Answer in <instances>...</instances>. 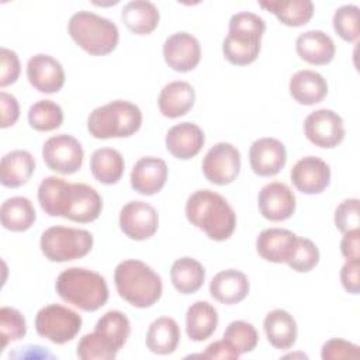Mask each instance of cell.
<instances>
[{
  "label": "cell",
  "mask_w": 360,
  "mask_h": 360,
  "mask_svg": "<svg viewBox=\"0 0 360 360\" xmlns=\"http://www.w3.org/2000/svg\"><path fill=\"white\" fill-rule=\"evenodd\" d=\"M287 162V150L276 138H259L249 149V163L255 174L260 177L276 176Z\"/></svg>",
  "instance_id": "18"
},
{
  "label": "cell",
  "mask_w": 360,
  "mask_h": 360,
  "mask_svg": "<svg viewBox=\"0 0 360 360\" xmlns=\"http://www.w3.org/2000/svg\"><path fill=\"white\" fill-rule=\"evenodd\" d=\"M319 263V249L308 238H297L294 252L287 264L298 273H308Z\"/></svg>",
  "instance_id": "41"
},
{
  "label": "cell",
  "mask_w": 360,
  "mask_h": 360,
  "mask_svg": "<svg viewBox=\"0 0 360 360\" xmlns=\"http://www.w3.org/2000/svg\"><path fill=\"white\" fill-rule=\"evenodd\" d=\"M201 169L210 183L226 186L240 172V153L232 143L218 142L202 158Z\"/></svg>",
  "instance_id": "11"
},
{
  "label": "cell",
  "mask_w": 360,
  "mask_h": 360,
  "mask_svg": "<svg viewBox=\"0 0 360 360\" xmlns=\"http://www.w3.org/2000/svg\"><path fill=\"white\" fill-rule=\"evenodd\" d=\"M250 290L249 278L236 269H226L217 273L210 283V294L221 304L233 305L243 301Z\"/></svg>",
  "instance_id": "22"
},
{
  "label": "cell",
  "mask_w": 360,
  "mask_h": 360,
  "mask_svg": "<svg viewBox=\"0 0 360 360\" xmlns=\"http://www.w3.org/2000/svg\"><path fill=\"white\" fill-rule=\"evenodd\" d=\"M297 235L283 228H267L256 239L259 256L271 263H287L294 252Z\"/></svg>",
  "instance_id": "21"
},
{
  "label": "cell",
  "mask_w": 360,
  "mask_h": 360,
  "mask_svg": "<svg viewBox=\"0 0 360 360\" xmlns=\"http://www.w3.org/2000/svg\"><path fill=\"white\" fill-rule=\"evenodd\" d=\"M142 125L138 105L127 100H114L94 108L87 118V131L96 139L128 138Z\"/></svg>",
  "instance_id": "7"
},
{
  "label": "cell",
  "mask_w": 360,
  "mask_h": 360,
  "mask_svg": "<svg viewBox=\"0 0 360 360\" xmlns=\"http://www.w3.org/2000/svg\"><path fill=\"white\" fill-rule=\"evenodd\" d=\"M120 350L103 333L93 330L77 343L76 354L82 360H112Z\"/></svg>",
  "instance_id": "36"
},
{
  "label": "cell",
  "mask_w": 360,
  "mask_h": 360,
  "mask_svg": "<svg viewBox=\"0 0 360 360\" xmlns=\"http://www.w3.org/2000/svg\"><path fill=\"white\" fill-rule=\"evenodd\" d=\"M84 152L80 142L68 134L53 135L42 146V159L48 169L60 174H73L83 165Z\"/></svg>",
  "instance_id": "10"
},
{
  "label": "cell",
  "mask_w": 360,
  "mask_h": 360,
  "mask_svg": "<svg viewBox=\"0 0 360 360\" xmlns=\"http://www.w3.org/2000/svg\"><path fill=\"white\" fill-rule=\"evenodd\" d=\"M0 105H1V128H8L14 125L20 117V105L17 98L13 94L6 91L0 93Z\"/></svg>",
  "instance_id": "46"
},
{
  "label": "cell",
  "mask_w": 360,
  "mask_h": 360,
  "mask_svg": "<svg viewBox=\"0 0 360 360\" xmlns=\"http://www.w3.org/2000/svg\"><path fill=\"white\" fill-rule=\"evenodd\" d=\"M298 56L309 65H328L336 53L333 39L321 30L305 31L295 41Z\"/></svg>",
  "instance_id": "23"
},
{
  "label": "cell",
  "mask_w": 360,
  "mask_h": 360,
  "mask_svg": "<svg viewBox=\"0 0 360 360\" xmlns=\"http://www.w3.org/2000/svg\"><path fill=\"white\" fill-rule=\"evenodd\" d=\"M340 252L346 259H359L360 256V231H349L343 233L340 240Z\"/></svg>",
  "instance_id": "48"
},
{
  "label": "cell",
  "mask_w": 360,
  "mask_h": 360,
  "mask_svg": "<svg viewBox=\"0 0 360 360\" xmlns=\"http://www.w3.org/2000/svg\"><path fill=\"white\" fill-rule=\"evenodd\" d=\"M360 356L359 346L339 338L326 340L321 349V357L323 360H339V359H357Z\"/></svg>",
  "instance_id": "43"
},
{
  "label": "cell",
  "mask_w": 360,
  "mask_h": 360,
  "mask_svg": "<svg viewBox=\"0 0 360 360\" xmlns=\"http://www.w3.org/2000/svg\"><path fill=\"white\" fill-rule=\"evenodd\" d=\"M359 202L360 201L357 198H346L336 207L333 219H335L336 228L342 233L359 229V225H360Z\"/></svg>",
  "instance_id": "42"
},
{
  "label": "cell",
  "mask_w": 360,
  "mask_h": 360,
  "mask_svg": "<svg viewBox=\"0 0 360 360\" xmlns=\"http://www.w3.org/2000/svg\"><path fill=\"white\" fill-rule=\"evenodd\" d=\"M170 280L180 294H193L202 287L205 269L198 260L184 256L173 262L170 267Z\"/></svg>",
  "instance_id": "34"
},
{
  "label": "cell",
  "mask_w": 360,
  "mask_h": 360,
  "mask_svg": "<svg viewBox=\"0 0 360 360\" xmlns=\"http://www.w3.org/2000/svg\"><path fill=\"white\" fill-rule=\"evenodd\" d=\"M218 326V312L207 301H195L186 312V333L194 342L208 339Z\"/></svg>",
  "instance_id": "29"
},
{
  "label": "cell",
  "mask_w": 360,
  "mask_h": 360,
  "mask_svg": "<svg viewBox=\"0 0 360 360\" xmlns=\"http://www.w3.org/2000/svg\"><path fill=\"white\" fill-rule=\"evenodd\" d=\"M0 219L3 228L11 232L28 231L35 219L37 212L32 202L27 197H11L7 198L0 208Z\"/></svg>",
  "instance_id": "33"
},
{
  "label": "cell",
  "mask_w": 360,
  "mask_h": 360,
  "mask_svg": "<svg viewBox=\"0 0 360 360\" xmlns=\"http://www.w3.org/2000/svg\"><path fill=\"white\" fill-rule=\"evenodd\" d=\"M38 202L48 215L80 224L96 221L103 210V200L96 188L84 183H68L56 176H48L39 183Z\"/></svg>",
  "instance_id": "1"
},
{
  "label": "cell",
  "mask_w": 360,
  "mask_h": 360,
  "mask_svg": "<svg viewBox=\"0 0 360 360\" xmlns=\"http://www.w3.org/2000/svg\"><path fill=\"white\" fill-rule=\"evenodd\" d=\"M205 142L202 129L194 122H180L173 125L166 134V149L180 160H188L200 153Z\"/></svg>",
  "instance_id": "20"
},
{
  "label": "cell",
  "mask_w": 360,
  "mask_h": 360,
  "mask_svg": "<svg viewBox=\"0 0 360 360\" xmlns=\"http://www.w3.org/2000/svg\"><path fill=\"white\" fill-rule=\"evenodd\" d=\"M27 333V322L24 315L11 307H1L0 309V336L1 347L4 349L10 342L20 340Z\"/></svg>",
  "instance_id": "39"
},
{
  "label": "cell",
  "mask_w": 360,
  "mask_h": 360,
  "mask_svg": "<svg viewBox=\"0 0 360 360\" xmlns=\"http://www.w3.org/2000/svg\"><path fill=\"white\" fill-rule=\"evenodd\" d=\"M180 342V328L170 316H160L155 319L146 332V347L155 354L173 353Z\"/></svg>",
  "instance_id": "30"
},
{
  "label": "cell",
  "mask_w": 360,
  "mask_h": 360,
  "mask_svg": "<svg viewBox=\"0 0 360 360\" xmlns=\"http://www.w3.org/2000/svg\"><path fill=\"white\" fill-rule=\"evenodd\" d=\"M290 177L298 191L321 194L330 183V167L318 156H305L292 166Z\"/></svg>",
  "instance_id": "15"
},
{
  "label": "cell",
  "mask_w": 360,
  "mask_h": 360,
  "mask_svg": "<svg viewBox=\"0 0 360 360\" xmlns=\"http://www.w3.org/2000/svg\"><path fill=\"white\" fill-rule=\"evenodd\" d=\"M68 32L79 48L94 56L112 52L120 39L118 27L93 11L80 10L68 22Z\"/></svg>",
  "instance_id": "6"
},
{
  "label": "cell",
  "mask_w": 360,
  "mask_h": 360,
  "mask_svg": "<svg viewBox=\"0 0 360 360\" xmlns=\"http://www.w3.org/2000/svg\"><path fill=\"white\" fill-rule=\"evenodd\" d=\"M340 281L343 288L357 295L360 292V262L359 259H347L340 269Z\"/></svg>",
  "instance_id": "45"
},
{
  "label": "cell",
  "mask_w": 360,
  "mask_h": 360,
  "mask_svg": "<svg viewBox=\"0 0 360 360\" xmlns=\"http://www.w3.org/2000/svg\"><path fill=\"white\" fill-rule=\"evenodd\" d=\"M122 155L112 148H98L91 153L90 172L101 184H115L124 174Z\"/></svg>",
  "instance_id": "32"
},
{
  "label": "cell",
  "mask_w": 360,
  "mask_h": 360,
  "mask_svg": "<svg viewBox=\"0 0 360 360\" xmlns=\"http://www.w3.org/2000/svg\"><path fill=\"white\" fill-rule=\"evenodd\" d=\"M82 329V316L60 304H49L41 308L35 316V330L41 338L55 345L70 342Z\"/></svg>",
  "instance_id": "9"
},
{
  "label": "cell",
  "mask_w": 360,
  "mask_h": 360,
  "mask_svg": "<svg viewBox=\"0 0 360 360\" xmlns=\"http://www.w3.org/2000/svg\"><path fill=\"white\" fill-rule=\"evenodd\" d=\"M55 290L65 302L86 312L100 309L110 295L105 278L83 267L63 270L55 281Z\"/></svg>",
  "instance_id": "4"
},
{
  "label": "cell",
  "mask_w": 360,
  "mask_h": 360,
  "mask_svg": "<svg viewBox=\"0 0 360 360\" xmlns=\"http://www.w3.org/2000/svg\"><path fill=\"white\" fill-rule=\"evenodd\" d=\"M263 328L269 343L274 349L287 350L292 347L297 340V322L285 309L270 311L264 318Z\"/></svg>",
  "instance_id": "28"
},
{
  "label": "cell",
  "mask_w": 360,
  "mask_h": 360,
  "mask_svg": "<svg viewBox=\"0 0 360 360\" xmlns=\"http://www.w3.org/2000/svg\"><path fill=\"white\" fill-rule=\"evenodd\" d=\"M94 330L103 333L108 338L112 345L121 350L127 343L131 333V323L128 316L121 311H108L105 312L96 323Z\"/></svg>",
  "instance_id": "37"
},
{
  "label": "cell",
  "mask_w": 360,
  "mask_h": 360,
  "mask_svg": "<svg viewBox=\"0 0 360 360\" xmlns=\"http://www.w3.org/2000/svg\"><path fill=\"white\" fill-rule=\"evenodd\" d=\"M35 170V159L28 150H11L1 158L0 181L4 187L17 188L24 186Z\"/></svg>",
  "instance_id": "26"
},
{
  "label": "cell",
  "mask_w": 360,
  "mask_h": 360,
  "mask_svg": "<svg viewBox=\"0 0 360 360\" xmlns=\"http://www.w3.org/2000/svg\"><path fill=\"white\" fill-rule=\"evenodd\" d=\"M290 94L302 105H314L321 103L328 94V83L325 77L311 69L298 70L290 79Z\"/></svg>",
  "instance_id": "25"
},
{
  "label": "cell",
  "mask_w": 360,
  "mask_h": 360,
  "mask_svg": "<svg viewBox=\"0 0 360 360\" xmlns=\"http://www.w3.org/2000/svg\"><path fill=\"white\" fill-rule=\"evenodd\" d=\"M167 173V165L163 159L143 156L131 170V186L142 195H153L165 187Z\"/></svg>",
  "instance_id": "19"
},
{
  "label": "cell",
  "mask_w": 360,
  "mask_h": 360,
  "mask_svg": "<svg viewBox=\"0 0 360 360\" xmlns=\"http://www.w3.org/2000/svg\"><path fill=\"white\" fill-rule=\"evenodd\" d=\"M114 284L118 295L135 308L152 307L160 300L163 291L160 276L136 259H127L117 264Z\"/></svg>",
  "instance_id": "3"
},
{
  "label": "cell",
  "mask_w": 360,
  "mask_h": 360,
  "mask_svg": "<svg viewBox=\"0 0 360 360\" xmlns=\"http://www.w3.org/2000/svg\"><path fill=\"white\" fill-rule=\"evenodd\" d=\"M93 242V235L86 229L56 225L42 232L39 245L48 260L63 263L86 256Z\"/></svg>",
  "instance_id": "8"
},
{
  "label": "cell",
  "mask_w": 360,
  "mask_h": 360,
  "mask_svg": "<svg viewBox=\"0 0 360 360\" xmlns=\"http://www.w3.org/2000/svg\"><path fill=\"white\" fill-rule=\"evenodd\" d=\"M345 125L342 117L328 108L312 111L304 120V135L315 146L332 149L345 138Z\"/></svg>",
  "instance_id": "12"
},
{
  "label": "cell",
  "mask_w": 360,
  "mask_h": 360,
  "mask_svg": "<svg viewBox=\"0 0 360 360\" xmlns=\"http://www.w3.org/2000/svg\"><path fill=\"white\" fill-rule=\"evenodd\" d=\"M194 87L184 80H174L167 83L159 94L158 105L162 115L166 118H179L186 115L194 105Z\"/></svg>",
  "instance_id": "24"
},
{
  "label": "cell",
  "mask_w": 360,
  "mask_h": 360,
  "mask_svg": "<svg viewBox=\"0 0 360 360\" xmlns=\"http://www.w3.org/2000/svg\"><path fill=\"white\" fill-rule=\"evenodd\" d=\"M21 72V65L17 53L8 48L0 51V87L10 86L17 82Z\"/></svg>",
  "instance_id": "44"
},
{
  "label": "cell",
  "mask_w": 360,
  "mask_h": 360,
  "mask_svg": "<svg viewBox=\"0 0 360 360\" xmlns=\"http://www.w3.org/2000/svg\"><path fill=\"white\" fill-rule=\"evenodd\" d=\"M186 217L191 225L217 242L229 239L236 228V214L218 193L204 188L194 191L186 201Z\"/></svg>",
  "instance_id": "2"
},
{
  "label": "cell",
  "mask_w": 360,
  "mask_h": 360,
  "mask_svg": "<svg viewBox=\"0 0 360 360\" xmlns=\"http://www.w3.org/2000/svg\"><path fill=\"white\" fill-rule=\"evenodd\" d=\"M222 339L239 352V354H243L252 352L257 346L259 333L252 323L246 321H233L226 326Z\"/></svg>",
  "instance_id": "38"
},
{
  "label": "cell",
  "mask_w": 360,
  "mask_h": 360,
  "mask_svg": "<svg viewBox=\"0 0 360 360\" xmlns=\"http://www.w3.org/2000/svg\"><path fill=\"white\" fill-rule=\"evenodd\" d=\"M240 354L236 352L225 339L215 340L210 343L202 353V357L205 359H225V360H233L238 359Z\"/></svg>",
  "instance_id": "47"
},
{
  "label": "cell",
  "mask_w": 360,
  "mask_h": 360,
  "mask_svg": "<svg viewBox=\"0 0 360 360\" xmlns=\"http://www.w3.org/2000/svg\"><path fill=\"white\" fill-rule=\"evenodd\" d=\"M257 205L266 219L273 222L285 221L295 212V195L287 184L271 181L260 188Z\"/></svg>",
  "instance_id": "16"
},
{
  "label": "cell",
  "mask_w": 360,
  "mask_h": 360,
  "mask_svg": "<svg viewBox=\"0 0 360 360\" xmlns=\"http://www.w3.org/2000/svg\"><path fill=\"white\" fill-rule=\"evenodd\" d=\"M359 11L356 4H345L333 14V30L347 42H356L359 39Z\"/></svg>",
  "instance_id": "40"
},
{
  "label": "cell",
  "mask_w": 360,
  "mask_h": 360,
  "mask_svg": "<svg viewBox=\"0 0 360 360\" xmlns=\"http://www.w3.org/2000/svg\"><path fill=\"white\" fill-rule=\"evenodd\" d=\"M30 84L46 94L58 93L65 84V70L59 60L46 53H37L27 62Z\"/></svg>",
  "instance_id": "17"
},
{
  "label": "cell",
  "mask_w": 360,
  "mask_h": 360,
  "mask_svg": "<svg viewBox=\"0 0 360 360\" xmlns=\"http://www.w3.org/2000/svg\"><path fill=\"white\" fill-rule=\"evenodd\" d=\"M259 6L273 13L281 24L288 27H302L314 15L311 0H267L259 1Z\"/></svg>",
  "instance_id": "31"
},
{
  "label": "cell",
  "mask_w": 360,
  "mask_h": 360,
  "mask_svg": "<svg viewBox=\"0 0 360 360\" xmlns=\"http://www.w3.org/2000/svg\"><path fill=\"white\" fill-rule=\"evenodd\" d=\"M228 30L229 32L222 42L225 59L236 66L255 62L260 53V42L266 31L264 20L255 13L240 11L231 17Z\"/></svg>",
  "instance_id": "5"
},
{
  "label": "cell",
  "mask_w": 360,
  "mask_h": 360,
  "mask_svg": "<svg viewBox=\"0 0 360 360\" xmlns=\"http://www.w3.org/2000/svg\"><path fill=\"white\" fill-rule=\"evenodd\" d=\"M121 20L134 34L146 35L156 30L160 14L155 3L148 0H132L122 7Z\"/></svg>",
  "instance_id": "27"
},
{
  "label": "cell",
  "mask_w": 360,
  "mask_h": 360,
  "mask_svg": "<svg viewBox=\"0 0 360 360\" xmlns=\"http://www.w3.org/2000/svg\"><path fill=\"white\" fill-rule=\"evenodd\" d=\"M163 58L173 70L180 73L190 72L200 63V42L194 35L186 31L174 32L167 37L163 44Z\"/></svg>",
  "instance_id": "14"
},
{
  "label": "cell",
  "mask_w": 360,
  "mask_h": 360,
  "mask_svg": "<svg viewBox=\"0 0 360 360\" xmlns=\"http://www.w3.org/2000/svg\"><path fill=\"white\" fill-rule=\"evenodd\" d=\"M120 228L132 240L149 239L159 228L158 211L145 201H129L120 211Z\"/></svg>",
  "instance_id": "13"
},
{
  "label": "cell",
  "mask_w": 360,
  "mask_h": 360,
  "mask_svg": "<svg viewBox=\"0 0 360 360\" xmlns=\"http://www.w3.org/2000/svg\"><path fill=\"white\" fill-rule=\"evenodd\" d=\"M28 122L31 128L41 132L58 129L63 122V110L52 100H39L30 107Z\"/></svg>",
  "instance_id": "35"
}]
</instances>
